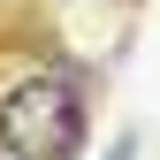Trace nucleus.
<instances>
[{"mask_svg":"<svg viewBox=\"0 0 160 160\" xmlns=\"http://www.w3.org/2000/svg\"><path fill=\"white\" fill-rule=\"evenodd\" d=\"M92 145V99L69 61H31L0 84V160H76Z\"/></svg>","mask_w":160,"mask_h":160,"instance_id":"nucleus-1","label":"nucleus"}]
</instances>
